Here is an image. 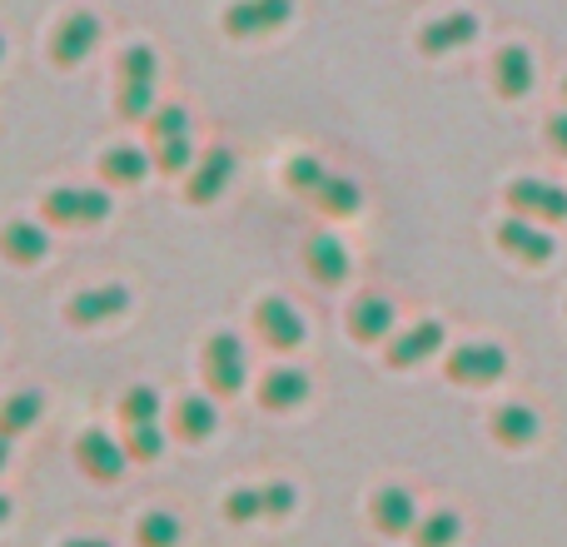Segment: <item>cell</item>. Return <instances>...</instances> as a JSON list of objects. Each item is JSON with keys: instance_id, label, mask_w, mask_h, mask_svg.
<instances>
[{"instance_id": "obj_1", "label": "cell", "mask_w": 567, "mask_h": 547, "mask_svg": "<svg viewBox=\"0 0 567 547\" xmlns=\"http://www.w3.org/2000/svg\"><path fill=\"white\" fill-rule=\"evenodd\" d=\"M199 373H205V389L229 399V393H245L249 383V353L235 333H209L205 349H199Z\"/></svg>"}, {"instance_id": "obj_2", "label": "cell", "mask_w": 567, "mask_h": 547, "mask_svg": "<svg viewBox=\"0 0 567 547\" xmlns=\"http://www.w3.org/2000/svg\"><path fill=\"white\" fill-rule=\"evenodd\" d=\"M110 209H115V195H110V189H70V185H60V189H50V195L40 199L45 225H60V229H70V225H105Z\"/></svg>"}, {"instance_id": "obj_3", "label": "cell", "mask_w": 567, "mask_h": 547, "mask_svg": "<svg viewBox=\"0 0 567 547\" xmlns=\"http://www.w3.org/2000/svg\"><path fill=\"white\" fill-rule=\"evenodd\" d=\"M75 468L85 473L90 483H120L130 473V453L115 433L105 429H80L75 438Z\"/></svg>"}, {"instance_id": "obj_4", "label": "cell", "mask_w": 567, "mask_h": 547, "mask_svg": "<svg viewBox=\"0 0 567 547\" xmlns=\"http://www.w3.org/2000/svg\"><path fill=\"white\" fill-rule=\"evenodd\" d=\"M255 329H259V339H265L275 353H293L303 339H309L303 313L293 309L289 299H279V293H269V299L255 303Z\"/></svg>"}, {"instance_id": "obj_5", "label": "cell", "mask_w": 567, "mask_h": 547, "mask_svg": "<svg viewBox=\"0 0 567 547\" xmlns=\"http://www.w3.org/2000/svg\"><path fill=\"white\" fill-rule=\"evenodd\" d=\"M443 373L453 383H463V389H483V383H498L508 373V353L498 343H463V349H453L443 359Z\"/></svg>"}, {"instance_id": "obj_6", "label": "cell", "mask_w": 567, "mask_h": 547, "mask_svg": "<svg viewBox=\"0 0 567 547\" xmlns=\"http://www.w3.org/2000/svg\"><path fill=\"white\" fill-rule=\"evenodd\" d=\"M503 199H508L523 219H543V225H563L567 219V189L543 185V179H513V185L503 189Z\"/></svg>"}, {"instance_id": "obj_7", "label": "cell", "mask_w": 567, "mask_h": 547, "mask_svg": "<svg viewBox=\"0 0 567 547\" xmlns=\"http://www.w3.org/2000/svg\"><path fill=\"white\" fill-rule=\"evenodd\" d=\"M293 16V0H235L225 10V35L249 40V35H269L284 20Z\"/></svg>"}, {"instance_id": "obj_8", "label": "cell", "mask_w": 567, "mask_h": 547, "mask_svg": "<svg viewBox=\"0 0 567 547\" xmlns=\"http://www.w3.org/2000/svg\"><path fill=\"white\" fill-rule=\"evenodd\" d=\"M369 518H373V528L383 533V538H413V528H419V503H413V493L409 488H379L369 498Z\"/></svg>"}, {"instance_id": "obj_9", "label": "cell", "mask_w": 567, "mask_h": 547, "mask_svg": "<svg viewBox=\"0 0 567 547\" xmlns=\"http://www.w3.org/2000/svg\"><path fill=\"white\" fill-rule=\"evenodd\" d=\"M125 309H130L125 283H95V289L75 293V299L65 303V319L75 323V329H95V323H105V319H120Z\"/></svg>"}, {"instance_id": "obj_10", "label": "cell", "mask_w": 567, "mask_h": 547, "mask_svg": "<svg viewBox=\"0 0 567 547\" xmlns=\"http://www.w3.org/2000/svg\"><path fill=\"white\" fill-rule=\"evenodd\" d=\"M95 45H100V20L90 16V10H75V16H65L55 25V35H50V60L70 70V65H80Z\"/></svg>"}, {"instance_id": "obj_11", "label": "cell", "mask_w": 567, "mask_h": 547, "mask_svg": "<svg viewBox=\"0 0 567 547\" xmlns=\"http://www.w3.org/2000/svg\"><path fill=\"white\" fill-rule=\"evenodd\" d=\"M235 179V149H209V155L195 159V169H189V189L185 199L189 205H215L219 195H225V185Z\"/></svg>"}, {"instance_id": "obj_12", "label": "cell", "mask_w": 567, "mask_h": 547, "mask_svg": "<svg viewBox=\"0 0 567 547\" xmlns=\"http://www.w3.org/2000/svg\"><path fill=\"white\" fill-rule=\"evenodd\" d=\"M498 245L508 249L513 259H523V265H548V259L558 255L553 235H543L538 219H523V215L503 219V225H498Z\"/></svg>"}, {"instance_id": "obj_13", "label": "cell", "mask_w": 567, "mask_h": 547, "mask_svg": "<svg viewBox=\"0 0 567 547\" xmlns=\"http://www.w3.org/2000/svg\"><path fill=\"white\" fill-rule=\"evenodd\" d=\"M309 373L303 369H293V363H279V369H269L265 379H259V409L265 413H289V409H299L303 399H309Z\"/></svg>"}, {"instance_id": "obj_14", "label": "cell", "mask_w": 567, "mask_h": 547, "mask_svg": "<svg viewBox=\"0 0 567 547\" xmlns=\"http://www.w3.org/2000/svg\"><path fill=\"white\" fill-rule=\"evenodd\" d=\"M219 429V403L209 393H185L175 403V438L179 443H209Z\"/></svg>"}, {"instance_id": "obj_15", "label": "cell", "mask_w": 567, "mask_h": 547, "mask_svg": "<svg viewBox=\"0 0 567 547\" xmlns=\"http://www.w3.org/2000/svg\"><path fill=\"white\" fill-rule=\"evenodd\" d=\"M349 339L353 343H383L393 333V303L379 299V293H363V299L349 303Z\"/></svg>"}, {"instance_id": "obj_16", "label": "cell", "mask_w": 567, "mask_h": 547, "mask_svg": "<svg viewBox=\"0 0 567 547\" xmlns=\"http://www.w3.org/2000/svg\"><path fill=\"white\" fill-rule=\"evenodd\" d=\"M0 255H6L16 269H30L50 255V235L35 225V219H10V225L0 229Z\"/></svg>"}, {"instance_id": "obj_17", "label": "cell", "mask_w": 567, "mask_h": 547, "mask_svg": "<svg viewBox=\"0 0 567 547\" xmlns=\"http://www.w3.org/2000/svg\"><path fill=\"white\" fill-rule=\"evenodd\" d=\"M443 349V323L439 319H419L409 333H399V339L389 343V369H413V363H423L429 353H439Z\"/></svg>"}, {"instance_id": "obj_18", "label": "cell", "mask_w": 567, "mask_h": 547, "mask_svg": "<svg viewBox=\"0 0 567 547\" xmlns=\"http://www.w3.org/2000/svg\"><path fill=\"white\" fill-rule=\"evenodd\" d=\"M493 85L503 100H523L533 90V55L523 45H503L493 55Z\"/></svg>"}, {"instance_id": "obj_19", "label": "cell", "mask_w": 567, "mask_h": 547, "mask_svg": "<svg viewBox=\"0 0 567 547\" xmlns=\"http://www.w3.org/2000/svg\"><path fill=\"white\" fill-rule=\"evenodd\" d=\"M303 265L319 283H343L349 279V249H343L339 235H313L303 245Z\"/></svg>"}, {"instance_id": "obj_20", "label": "cell", "mask_w": 567, "mask_h": 547, "mask_svg": "<svg viewBox=\"0 0 567 547\" xmlns=\"http://www.w3.org/2000/svg\"><path fill=\"white\" fill-rule=\"evenodd\" d=\"M473 35H478V16H473V10H453V16L423 25L419 45H423V55H443V50H453V45H468Z\"/></svg>"}, {"instance_id": "obj_21", "label": "cell", "mask_w": 567, "mask_h": 547, "mask_svg": "<svg viewBox=\"0 0 567 547\" xmlns=\"http://www.w3.org/2000/svg\"><path fill=\"white\" fill-rule=\"evenodd\" d=\"M40 419H45V393L40 389H16L6 403H0V438L16 443L20 433H30Z\"/></svg>"}, {"instance_id": "obj_22", "label": "cell", "mask_w": 567, "mask_h": 547, "mask_svg": "<svg viewBox=\"0 0 567 547\" xmlns=\"http://www.w3.org/2000/svg\"><path fill=\"white\" fill-rule=\"evenodd\" d=\"M150 165H155V155H145V149H135V145H115L100 155V179L125 189V185H140V179L150 175Z\"/></svg>"}, {"instance_id": "obj_23", "label": "cell", "mask_w": 567, "mask_h": 547, "mask_svg": "<svg viewBox=\"0 0 567 547\" xmlns=\"http://www.w3.org/2000/svg\"><path fill=\"white\" fill-rule=\"evenodd\" d=\"M488 429H493V438L508 443V448H528V443L538 438L543 423H538V413H533L528 403H503V409L493 413Z\"/></svg>"}, {"instance_id": "obj_24", "label": "cell", "mask_w": 567, "mask_h": 547, "mask_svg": "<svg viewBox=\"0 0 567 547\" xmlns=\"http://www.w3.org/2000/svg\"><path fill=\"white\" fill-rule=\"evenodd\" d=\"M135 543L140 547H179L185 543V523L169 508H150V513H140V523H135Z\"/></svg>"}, {"instance_id": "obj_25", "label": "cell", "mask_w": 567, "mask_h": 547, "mask_svg": "<svg viewBox=\"0 0 567 547\" xmlns=\"http://www.w3.org/2000/svg\"><path fill=\"white\" fill-rule=\"evenodd\" d=\"M313 205H319L323 215H333V219H349V215H359L363 209V189L353 185V179H343V175H329L319 185V195H313Z\"/></svg>"}, {"instance_id": "obj_26", "label": "cell", "mask_w": 567, "mask_h": 547, "mask_svg": "<svg viewBox=\"0 0 567 547\" xmlns=\"http://www.w3.org/2000/svg\"><path fill=\"white\" fill-rule=\"evenodd\" d=\"M458 538H463V518L453 508L423 513L419 528H413V547H453Z\"/></svg>"}, {"instance_id": "obj_27", "label": "cell", "mask_w": 567, "mask_h": 547, "mask_svg": "<svg viewBox=\"0 0 567 547\" xmlns=\"http://www.w3.org/2000/svg\"><path fill=\"white\" fill-rule=\"evenodd\" d=\"M120 443H125L130 463H155V458H165L169 433L159 429V419H155V423H130V429L120 433Z\"/></svg>"}, {"instance_id": "obj_28", "label": "cell", "mask_w": 567, "mask_h": 547, "mask_svg": "<svg viewBox=\"0 0 567 547\" xmlns=\"http://www.w3.org/2000/svg\"><path fill=\"white\" fill-rule=\"evenodd\" d=\"M329 179V169H323V159L319 155H293L289 165H284V185L293 189V195H319V185Z\"/></svg>"}, {"instance_id": "obj_29", "label": "cell", "mask_w": 567, "mask_h": 547, "mask_svg": "<svg viewBox=\"0 0 567 547\" xmlns=\"http://www.w3.org/2000/svg\"><path fill=\"white\" fill-rule=\"evenodd\" d=\"M159 419V389H150V383H135V389H125V399H120V423H155Z\"/></svg>"}, {"instance_id": "obj_30", "label": "cell", "mask_w": 567, "mask_h": 547, "mask_svg": "<svg viewBox=\"0 0 567 547\" xmlns=\"http://www.w3.org/2000/svg\"><path fill=\"white\" fill-rule=\"evenodd\" d=\"M115 115H125V120H150V115H155V85H135V80H120V90H115Z\"/></svg>"}, {"instance_id": "obj_31", "label": "cell", "mask_w": 567, "mask_h": 547, "mask_svg": "<svg viewBox=\"0 0 567 547\" xmlns=\"http://www.w3.org/2000/svg\"><path fill=\"white\" fill-rule=\"evenodd\" d=\"M195 145H189V135L179 140H159L155 145V169H165V175H185V169H195Z\"/></svg>"}, {"instance_id": "obj_32", "label": "cell", "mask_w": 567, "mask_h": 547, "mask_svg": "<svg viewBox=\"0 0 567 547\" xmlns=\"http://www.w3.org/2000/svg\"><path fill=\"white\" fill-rule=\"evenodd\" d=\"M159 75V60L150 45H130L125 55H120V80H135V85H155Z\"/></svg>"}, {"instance_id": "obj_33", "label": "cell", "mask_w": 567, "mask_h": 547, "mask_svg": "<svg viewBox=\"0 0 567 547\" xmlns=\"http://www.w3.org/2000/svg\"><path fill=\"white\" fill-rule=\"evenodd\" d=\"M219 508H225L229 523H255V518H265V493L259 488H229Z\"/></svg>"}, {"instance_id": "obj_34", "label": "cell", "mask_w": 567, "mask_h": 547, "mask_svg": "<svg viewBox=\"0 0 567 547\" xmlns=\"http://www.w3.org/2000/svg\"><path fill=\"white\" fill-rule=\"evenodd\" d=\"M150 135H155V145H159V140L189 135V110L185 105H159L155 115H150Z\"/></svg>"}, {"instance_id": "obj_35", "label": "cell", "mask_w": 567, "mask_h": 547, "mask_svg": "<svg viewBox=\"0 0 567 547\" xmlns=\"http://www.w3.org/2000/svg\"><path fill=\"white\" fill-rule=\"evenodd\" d=\"M259 493H265V518H289V513L299 508V488H293L289 478L259 483Z\"/></svg>"}, {"instance_id": "obj_36", "label": "cell", "mask_w": 567, "mask_h": 547, "mask_svg": "<svg viewBox=\"0 0 567 547\" xmlns=\"http://www.w3.org/2000/svg\"><path fill=\"white\" fill-rule=\"evenodd\" d=\"M548 145L567 155V115H548Z\"/></svg>"}, {"instance_id": "obj_37", "label": "cell", "mask_w": 567, "mask_h": 547, "mask_svg": "<svg viewBox=\"0 0 567 547\" xmlns=\"http://www.w3.org/2000/svg\"><path fill=\"white\" fill-rule=\"evenodd\" d=\"M60 547H115V543H105V538H65Z\"/></svg>"}, {"instance_id": "obj_38", "label": "cell", "mask_w": 567, "mask_h": 547, "mask_svg": "<svg viewBox=\"0 0 567 547\" xmlns=\"http://www.w3.org/2000/svg\"><path fill=\"white\" fill-rule=\"evenodd\" d=\"M10 513H16V503H10L6 493H0V528H6V523H10Z\"/></svg>"}, {"instance_id": "obj_39", "label": "cell", "mask_w": 567, "mask_h": 547, "mask_svg": "<svg viewBox=\"0 0 567 547\" xmlns=\"http://www.w3.org/2000/svg\"><path fill=\"white\" fill-rule=\"evenodd\" d=\"M10 468V438H0V473Z\"/></svg>"}, {"instance_id": "obj_40", "label": "cell", "mask_w": 567, "mask_h": 547, "mask_svg": "<svg viewBox=\"0 0 567 547\" xmlns=\"http://www.w3.org/2000/svg\"><path fill=\"white\" fill-rule=\"evenodd\" d=\"M0 60H6V35H0Z\"/></svg>"}, {"instance_id": "obj_41", "label": "cell", "mask_w": 567, "mask_h": 547, "mask_svg": "<svg viewBox=\"0 0 567 547\" xmlns=\"http://www.w3.org/2000/svg\"><path fill=\"white\" fill-rule=\"evenodd\" d=\"M563 90H567V85H563Z\"/></svg>"}]
</instances>
